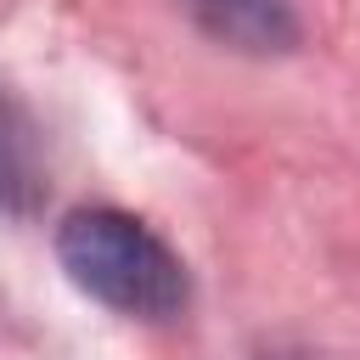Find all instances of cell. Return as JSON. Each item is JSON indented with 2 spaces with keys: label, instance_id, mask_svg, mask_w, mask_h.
<instances>
[{
  "label": "cell",
  "instance_id": "6da1fadb",
  "mask_svg": "<svg viewBox=\"0 0 360 360\" xmlns=\"http://www.w3.org/2000/svg\"><path fill=\"white\" fill-rule=\"evenodd\" d=\"M56 264L79 292L129 321H169L191 298L180 253L124 208H73L56 225Z\"/></svg>",
  "mask_w": 360,
  "mask_h": 360
},
{
  "label": "cell",
  "instance_id": "7a4b0ae2",
  "mask_svg": "<svg viewBox=\"0 0 360 360\" xmlns=\"http://www.w3.org/2000/svg\"><path fill=\"white\" fill-rule=\"evenodd\" d=\"M169 6L186 11L214 45L242 56H287L304 39L292 0H169Z\"/></svg>",
  "mask_w": 360,
  "mask_h": 360
},
{
  "label": "cell",
  "instance_id": "3957f363",
  "mask_svg": "<svg viewBox=\"0 0 360 360\" xmlns=\"http://www.w3.org/2000/svg\"><path fill=\"white\" fill-rule=\"evenodd\" d=\"M45 197V158H39V129L22 101L0 96V208L6 214H34Z\"/></svg>",
  "mask_w": 360,
  "mask_h": 360
}]
</instances>
